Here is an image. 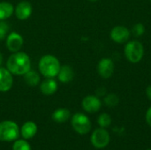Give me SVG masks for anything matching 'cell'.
<instances>
[{"mask_svg":"<svg viewBox=\"0 0 151 150\" xmlns=\"http://www.w3.org/2000/svg\"><path fill=\"white\" fill-rule=\"evenodd\" d=\"M88 1H90V2H96L97 0H88Z\"/></svg>","mask_w":151,"mask_h":150,"instance_id":"cell-28","label":"cell"},{"mask_svg":"<svg viewBox=\"0 0 151 150\" xmlns=\"http://www.w3.org/2000/svg\"><path fill=\"white\" fill-rule=\"evenodd\" d=\"M19 134L20 129L14 121L4 120L0 122V141H14L19 138Z\"/></svg>","mask_w":151,"mask_h":150,"instance_id":"cell-3","label":"cell"},{"mask_svg":"<svg viewBox=\"0 0 151 150\" xmlns=\"http://www.w3.org/2000/svg\"><path fill=\"white\" fill-rule=\"evenodd\" d=\"M60 62L53 55H45L41 57L38 68L39 72L45 78H55L60 70Z\"/></svg>","mask_w":151,"mask_h":150,"instance_id":"cell-2","label":"cell"},{"mask_svg":"<svg viewBox=\"0 0 151 150\" xmlns=\"http://www.w3.org/2000/svg\"><path fill=\"white\" fill-rule=\"evenodd\" d=\"M82 109L88 113H96L102 107V102L96 95H87L81 102Z\"/></svg>","mask_w":151,"mask_h":150,"instance_id":"cell-9","label":"cell"},{"mask_svg":"<svg viewBox=\"0 0 151 150\" xmlns=\"http://www.w3.org/2000/svg\"><path fill=\"white\" fill-rule=\"evenodd\" d=\"M131 32L134 37H140L145 33V27L142 23H136L133 27Z\"/></svg>","mask_w":151,"mask_h":150,"instance_id":"cell-22","label":"cell"},{"mask_svg":"<svg viewBox=\"0 0 151 150\" xmlns=\"http://www.w3.org/2000/svg\"><path fill=\"white\" fill-rule=\"evenodd\" d=\"M73 77L74 72L71 66L65 65L60 67V70L58 73V78L59 81H61L62 83H68L73 80Z\"/></svg>","mask_w":151,"mask_h":150,"instance_id":"cell-15","label":"cell"},{"mask_svg":"<svg viewBox=\"0 0 151 150\" xmlns=\"http://www.w3.org/2000/svg\"><path fill=\"white\" fill-rule=\"evenodd\" d=\"M148 150H151V149H148Z\"/></svg>","mask_w":151,"mask_h":150,"instance_id":"cell-29","label":"cell"},{"mask_svg":"<svg viewBox=\"0 0 151 150\" xmlns=\"http://www.w3.org/2000/svg\"><path fill=\"white\" fill-rule=\"evenodd\" d=\"M150 2H151V0H150Z\"/></svg>","mask_w":151,"mask_h":150,"instance_id":"cell-30","label":"cell"},{"mask_svg":"<svg viewBox=\"0 0 151 150\" xmlns=\"http://www.w3.org/2000/svg\"><path fill=\"white\" fill-rule=\"evenodd\" d=\"M13 85L12 73L4 67H0V92L9 91Z\"/></svg>","mask_w":151,"mask_h":150,"instance_id":"cell-11","label":"cell"},{"mask_svg":"<svg viewBox=\"0 0 151 150\" xmlns=\"http://www.w3.org/2000/svg\"><path fill=\"white\" fill-rule=\"evenodd\" d=\"M23 76H24V80H25L26 84L30 87H35L40 83V80H41L40 75L37 72H35L34 70L30 69Z\"/></svg>","mask_w":151,"mask_h":150,"instance_id":"cell-18","label":"cell"},{"mask_svg":"<svg viewBox=\"0 0 151 150\" xmlns=\"http://www.w3.org/2000/svg\"><path fill=\"white\" fill-rule=\"evenodd\" d=\"M97 124L102 128H108L111 125V117L108 113H102L97 118Z\"/></svg>","mask_w":151,"mask_h":150,"instance_id":"cell-21","label":"cell"},{"mask_svg":"<svg viewBox=\"0 0 151 150\" xmlns=\"http://www.w3.org/2000/svg\"><path fill=\"white\" fill-rule=\"evenodd\" d=\"M37 133V126L33 121H27L24 123L20 128V134L23 139L29 140L32 139Z\"/></svg>","mask_w":151,"mask_h":150,"instance_id":"cell-14","label":"cell"},{"mask_svg":"<svg viewBox=\"0 0 151 150\" xmlns=\"http://www.w3.org/2000/svg\"><path fill=\"white\" fill-rule=\"evenodd\" d=\"M111 141L110 133L105 128H97L96 129L90 137V141L91 144L98 149H102L106 148Z\"/></svg>","mask_w":151,"mask_h":150,"instance_id":"cell-6","label":"cell"},{"mask_svg":"<svg viewBox=\"0 0 151 150\" xmlns=\"http://www.w3.org/2000/svg\"><path fill=\"white\" fill-rule=\"evenodd\" d=\"M124 52L127 59L130 63L136 64L139 63L144 56V47L139 41H130L126 44Z\"/></svg>","mask_w":151,"mask_h":150,"instance_id":"cell-4","label":"cell"},{"mask_svg":"<svg viewBox=\"0 0 151 150\" xmlns=\"http://www.w3.org/2000/svg\"><path fill=\"white\" fill-rule=\"evenodd\" d=\"M24 43L23 37L16 32L11 33L6 36V48L12 53L20 50Z\"/></svg>","mask_w":151,"mask_h":150,"instance_id":"cell-10","label":"cell"},{"mask_svg":"<svg viewBox=\"0 0 151 150\" xmlns=\"http://www.w3.org/2000/svg\"><path fill=\"white\" fill-rule=\"evenodd\" d=\"M114 63L111 58H102L97 65V72L103 79H109L114 72Z\"/></svg>","mask_w":151,"mask_h":150,"instance_id":"cell-8","label":"cell"},{"mask_svg":"<svg viewBox=\"0 0 151 150\" xmlns=\"http://www.w3.org/2000/svg\"><path fill=\"white\" fill-rule=\"evenodd\" d=\"M58 90V82L54 78H46L40 83V91L45 95H51Z\"/></svg>","mask_w":151,"mask_h":150,"instance_id":"cell-13","label":"cell"},{"mask_svg":"<svg viewBox=\"0 0 151 150\" xmlns=\"http://www.w3.org/2000/svg\"><path fill=\"white\" fill-rule=\"evenodd\" d=\"M130 30L124 26H116L111 31V38L113 42L119 44L127 42L130 38Z\"/></svg>","mask_w":151,"mask_h":150,"instance_id":"cell-7","label":"cell"},{"mask_svg":"<svg viewBox=\"0 0 151 150\" xmlns=\"http://www.w3.org/2000/svg\"><path fill=\"white\" fill-rule=\"evenodd\" d=\"M2 63H3V55H2V53L0 52V67H1Z\"/></svg>","mask_w":151,"mask_h":150,"instance_id":"cell-27","label":"cell"},{"mask_svg":"<svg viewBox=\"0 0 151 150\" xmlns=\"http://www.w3.org/2000/svg\"><path fill=\"white\" fill-rule=\"evenodd\" d=\"M14 12L13 5L9 2H0V20L9 19Z\"/></svg>","mask_w":151,"mask_h":150,"instance_id":"cell-17","label":"cell"},{"mask_svg":"<svg viewBox=\"0 0 151 150\" xmlns=\"http://www.w3.org/2000/svg\"><path fill=\"white\" fill-rule=\"evenodd\" d=\"M145 119H146L147 124L151 127V106L148 109V111H147V112H146Z\"/></svg>","mask_w":151,"mask_h":150,"instance_id":"cell-24","label":"cell"},{"mask_svg":"<svg viewBox=\"0 0 151 150\" xmlns=\"http://www.w3.org/2000/svg\"><path fill=\"white\" fill-rule=\"evenodd\" d=\"M10 30V26L4 20H0V41L6 38V35Z\"/></svg>","mask_w":151,"mask_h":150,"instance_id":"cell-23","label":"cell"},{"mask_svg":"<svg viewBox=\"0 0 151 150\" xmlns=\"http://www.w3.org/2000/svg\"><path fill=\"white\" fill-rule=\"evenodd\" d=\"M106 95V89L104 88H99L96 90V96H105Z\"/></svg>","mask_w":151,"mask_h":150,"instance_id":"cell-25","label":"cell"},{"mask_svg":"<svg viewBox=\"0 0 151 150\" xmlns=\"http://www.w3.org/2000/svg\"><path fill=\"white\" fill-rule=\"evenodd\" d=\"M6 68L12 75H24L31 69L30 57L25 52H14L7 59Z\"/></svg>","mask_w":151,"mask_h":150,"instance_id":"cell-1","label":"cell"},{"mask_svg":"<svg viewBox=\"0 0 151 150\" xmlns=\"http://www.w3.org/2000/svg\"><path fill=\"white\" fill-rule=\"evenodd\" d=\"M146 95L148 98L150 99V101H151V85L148 86V88H146Z\"/></svg>","mask_w":151,"mask_h":150,"instance_id":"cell-26","label":"cell"},{"mask_svg":"<svg viewBox=\"0 0 151 150\" xmlns=\"http://www.w3.org/2000/svg\"><path fill=\"white\" fill-rule=\"evenodd\" d=\"M12 150H32L31 149V145L29 144V142L27 141V140L25 139H17L16 141H14L12 147Z\"/></svg>","mask_w":151,"mask_h":150,"instance_id":"cell-20","label":"cell"},{"mask_svg":"<svg viewBox=\"0 0 151 150\" xmlns=\"http://www.w3.org/2000/svg\"><path fill=\"white\" fill-rule=\"evenodd\" d=\"M71 118V112L68 109L59 108L52 113V119L56 123H65Z\"/></svg>","mask_w":151,"mask_h":150,"instance_id":"cell-16","label":"cell"},{"mask_svg":"<svg viewBox=\"0 0 151 150\" xmlns=\"http://www.w3.org/2000/svg\"><path fill=\"white\" fill-rule=\"evenodd\" d=\"M104 104L107 106V107H110V108H113V107H116L119 103V96L114 94V93H110L108 95H106L104 98Z\"/></svg>","mask_w":151,"mask_h":150,"instance_id":"cell-19","label":"cell"},{"mask_svg":"<svg viewBox=\"0 0 151 150\" xmlns=\"http://www.w3.org/2000/svg\"><path fill=\"white\" fill-rule=\"evenodd\" d=\"M71 124H72L73 130L81 135L88 133L92 127L91 121L88 118V117L81 112L75 113L72 117Z\"/></svg>","mask_w":151,"mask_h":150,"instance_id":"cell-5","label":"cell"},{"mask_svg":"<svg viewBox=\"0 0 151 150\" xmlns=\"http://www.w3.org/2000/svg\"><path fill=\"white\" fill-rule=\"evenodd\" d=\"M32 5L27 1L19 2L14 8L15 16L17 17V19L20 20L27 19L32 14Z\"/></svg>","mask_w":151,"mask_h":150,"instance_id":"cell-12","label":"cell"}]
</instances>
